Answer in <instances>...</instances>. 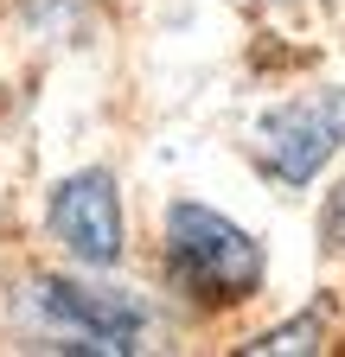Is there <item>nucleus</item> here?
<instances>
[{"mask_svg": "<svg viewBox=\"0 0 345 357\" xmlns=\"http://www.w3.org/2000/svg\"><path fill=\"white\" fill-rule=\"evenodd\" d=\"M26 294H32L26 306L64 338V344H52V351H96V357H109V351H135V338H141V326H147L141 300H128V294H115V287L32 281Z\"/></svg>", "mask_w": 345, "mask_h": 357, "instance_id": "f03ea898", "label": "nucleus"}, {"mask_svg": "<svg viewBox=\"0 0 345 357\" xmlns=\"http://www.w3.org/2000/svg\"><path fill=\"white\" fill-rule=\"evenodd\" d=\"M52 236L83 268H115L122 261V198L109 172H71L52 192Z\"/></svg>", "mask_w": 345, "mask_h": 357, "instance_id": "20e7f679", "label": "nucleus"}, {"mask_svg": "<svg viewBox=\"0 0 345 357\" xmlns=\"http://www.w3.org/2000/svg\"><path fill=\"white\" fill-rule=\"evenodd\" d=\"M320 338H326V306H307L300 319H288V326H275L263 338H249L243 351L249 357H307V351H320Z\"/></svg>", "mask_w": 345, "mask_h": 357, "instance_id": "39448f33", "label": "nucleus"}, {"mask_svg": "<svg viewBox=\"0 0 345 357\" xmlns=\"http://www.w3.org/2000/svg\"><path fill=\"white\" fill-rule=\"evenodd\" d=\"M166 275L172 287H186L205 306H230L256 294L263 281V249L249 230H237L230 217L205 204H172L166 211Z\"/></svg>", "mask_w": 345, "mask_h": 357, "instance_id": "f257e3e1", "label": "nucleus"}, {"mask_svg": "<svg viewBox=\"0 0 345 357\" xmlns=\"http://www.w3.org/2000/svg\"><path fill=\"white\" fill-rule=\"evenodd\" d=\"M326 243L332 249H345V185L332 192V204H326Z\"/></svg>", "mask_w": 345, "mask_h": 357, "instance_id": "423d86ee", "label": "nucleus"}, {"mask_svg": "<svg viewBox=\"0 0 345 357\" xmlns=\"http://www.w3.org/2000/svg\"><path fill=\"white\" fill-rule=\"evenodd\" d=\"M345 141V89H314V96H294L281 109L263 115L256 128V147H263V166L288 185H307V178L339 153Z\"/></svg>", "mask_w": 345, "mask_h": 357, "instance_id": "7ed1b4c3", "label": "nucleus"}]
</instances>
